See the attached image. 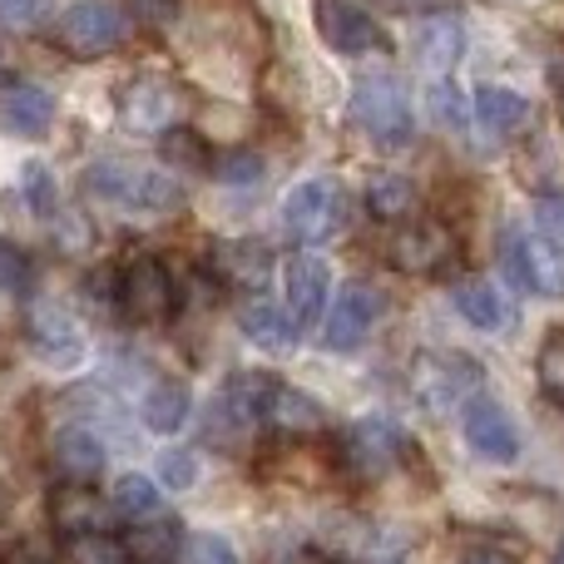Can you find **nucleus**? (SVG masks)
I'll return each mask as SVG.
<instances>
[{"mask_svg": "<svg viewBox=\"0 0 564 564\" xmlns=\"http://www.w3.org/2000/svg\"><path fill=\"white\" fill-rule=\"evenodd\" d=\"M50 0H0V30H15V35H35L50 20Z\"/></svg>", "mask_w": 564, "mask_h": 564, "instance_id": "34", "label": "nucleus"}, {"mask_svg": "<svg viewBox=\"0 0 564 564\" xmlns=\"http://www.w3.org/2000/svg\"><path fill=\"white\" fill-rule=\"evenodd\" d=\"M456 253H460V238L451 234L446 224H436V218H406V224L397 228V238H391V263L416 278H431V273H441V268H451Z\"/></svg>", "mask_w": 564, "mask_h": 564, "instance_id": "12", "label": "nucleus"}, {"mask_svg": "<svg viewBox=\"0 0 564 564\" xmlns=\"http://www.w3.org/2000/svg\"><path fill=\"white\" fill-rule=\"evenodd\" d=\"M25 282H30V258L10 238H0V292H25Z\"/></svg>", "mask_w": 564, "mask_h": 564, "instance_id": "38", "label": "nucleus"}, {"mask_svg": "<svg viewBox=\"0 0 564 564\" xmlns=\"http://www.w3.org/2000/svg\"><path fill=\"white\" fill-rule=\"evenodd\" d=\"M460 564H516V560H510L500 545H466V555H460Z\"/></svg>", "mask_w": 564, "mask_h": 564, "instance_id": "41", "label": "nucleus"}, {"mask_svg": "<svg viewBox=\"0 0 564 564\" xmlns=\"http://www.w3.org/2000/svg\"><path fill=\"white\" fill-rule=\"evenodd\" d=\"M460 431H466V446L476 456L496 460V466H510L520 456V431L510 421V411L490 397H476L466 411H460Z\"/></svg>", "mask_w": 564, "mask_h": 564, "instance_id": "17", "label": "nucleus"}, {"mask_svg": "<svg viewBox=\"0 0 564 564\" xmlns=\"http://www.w3.org/2000/svg\"><path fill=\"white\" fill-rule=\"evenodd\" d=\"M129 555H134V564H169L178 560V545H184V530L174 525V520H144V525H134L124 535Z\"/></svg>", "mask_w": 564, "mask_h": 564, "instance_id": "28", "label": "nucleus"}, {"mask_svg": "<svg viewBox=\"0 0 564 564\" xmlns=\"http://www.w3.org/2000/svg\"><path fill=\"white\" fill-rule=\"evenodd\" d=\"M282 292H288V312L292 322H297V332L317 327L322 312L332 307V268L327 258L317 253H292L288 263H282Z\"/></svg>", "mask_w": 564, "mask_h": 564, "instance_id": "13", "label": "nucleus"}, {"mask_svg": "<svg viewBox=\"0 0 564 564\" xmlns=\"http://www.w3.org/2000/svg\"><path fill=\"white\" fill-rule=\"evenodd\" d=\"M500 268L520 292L535 297H564V248L545 234L506 228L500 234Z\"/></svg>", "mask_w": 564, "mask_h": 564, "instance_id": "4", "label": "nucleus"}, {"mask_svg": "<svg viewBox=\"0 0 564 564\" xmlns=\"http://www.w3.org/2000/svg\"><path fill=\"white\" fill-rule=\"evenodd\" d=\"M115 302L134 327H154V322H169L174 317V278L159 258H129L115 278Z\"/></svg>", "mask_w": 564, "mask_h": 564, "instance_id": "8", "label": "nucleus"}, {"mask_svg": "<svg viewBox=\"0 0 564 564\" xmlns=\"http://www.w3.org/2000/svg\"><path fill=\"white\" fill-rule=\"evenodd\" d=\"M25 337H30V347L50 361V367H79V357H85V332H79V322L50 297L30 302Z\"/></svg>", "mask_w": 564, "mask_h": 564, "instance_id": "14", "label": "nucleus"}, {"mask_svg": "<svg viewBox=\"0 0 564 564\" xmlns=\"http://www.w3.org/2000/svg\"><path fill=\"white\" fill-rule=\"evenodd\" d=\"M466 55V25L456 15H426L416 25V65L431 69L436 79H446Z\"/></svg>", "mask_w": 564, "mask_h": 564, "instance_id": "20", "label": "nucleus"}, {"mask_svg": "<svg viewBox=\"0 0 564 564\" xmlns=\"http://www.w3.org/2000/svg\"><path fill=\"white\" fill-rule=\"evenodd\" d=\"M397 6H406V10H426V6H436V0H397Z\"/></svg>", "mask_w": 564, "mask_h": 564, "instance_id": "43", "label": "nucleus"}, {"mask_svg": "<svg viewBox=\"0 0 564 564\" xmlns=\"http://www.w3.org/2000/svg\"><path fill=\"white\" fill-rule=\"evenodd\" d=\"M470 115H476L480 134L506 139L530 119V99L516 95V89H506V85H480L476 95H470Z\"/></svg>", "mask_w": 564, "mask_h": 564, "instance_id": "23", "label": "nucleus"}, {"mask_svg": "<svg viewBox=\"0 0 564 564\" xmlns=\"http://www.w3.org/2000/svg\"><path fill=\"white\" fill-rule=\"evenodd\" d=\"M159 480H164L169 490H188L198 480V456L194 451H178V446L159 451Z\"/></svg>", "mask_w": 564, "mask_h": 564, "instance_id": "36", "label": "nucleus"}, {"mask_svg": "<svg viewBox=\"0 0 564 564\" xmlns=\"http://www.w3.org/2000/svg\"><path fill=\"white\" fill-rule=\"evenodd\" d=\"M263 426L282 431V436H322L327 431V406L312 391H297L282 377H273V387L263 397Z\"/></svg>", "mask_w": 564, "mask_h": 564, "instance_id": "18", "label": "nucleus"}, {"mask_svg": "<svg viewBox=\"0 0 564 564\" xmlns=\"http://www.w3.org/2000/svg\"><path fill=\"white\" fill-rule=\"evenodd\" d=\"M55 470L65 480L89 486V480L105 470V441H99L89 426H65L55 436Z\"/></svg>", "mask_w": 564, "mask_h": 564, "instance_id": "25", "label": "nucleus"}, {"mask_svg": "<svg viewBox=\"0 0 564 564\" xmlns=\"http://www.w3.org/2000/svg\"><path fill=\"white\" fill-rule=\"evenodd\" d=\"M89 194L105 198V204L124 208V214H149V218H169L184 208V184L164 169H144L129 164V159H105L85 174Z\"/></svg>", "mask_w": 564, "mask_h": 564, "instance_id": "1", "label": "nucleus"}, {"mask_svg": "<svg viewBox=\"0 0 564 564\" xmlns=\"http://www.w3.org/2000/svg\"><path fill=\"white\" fill-rule=\"evenodd\" d=\"M65 564H134L129 545L119 535H79V540H65Z\"/></svg>", "mask_w": 564, "mask_h": 564, "instance_id": "31", "label": "nucleus"}, {"mask_svg": "<svg viewBox=\"0 0 564 564\" xmlns=\"http://www.w3.org/2000/svg\"><path fill=\"white\" fill-rule=\"evenodd\" d=\"M367 214L381 218V224H406L416 214V184L397 169H381V174L367 178Z\"/></svg>", "mask_w": 564, "mask_h": 564, "instance_id": "27", "label": "nucleus"}, {"mask_svg": "<svg viewBox=\"0 0 564 564\" xmlns=\"http://www.w3.org/2000/svg\"><path fill=\"white\" fill-rule=\"evenodd\" d=\"M337 451H341V460H347V470L377 480V476H391V470L406 460L411 441L391 416H357V421H347Z\"/></svg>", "mask_w": 564, "mask_h": 564, "instance_id": "6", "label": "nucleus"}, {"mask_svg": "<svg viewBox=\"0 0 564 564\" xmlns=\"http://www.w3.org/2000/svg\"><path fill=\"white\" fill-rule=\"evenodd\" d=\"M174 564H243V555H238V545L228 535H218V530H194V535H184Z\"/></svg>", "mask_w": 564, "mask_h": 564, "instance_id": "30", "label": "nucleus"}, {"mask_svg": "<svg viewBox=\"0 0 564 564\" xmlns=\"http://www.w3.org/2000/svg\"><path fill=\"white\" fill-rule=\"evenodd\" d=\"M381 292L371 288L367 278H351L332 292V307H327V322H322V347L327 351H357L361 341L371 337V327L381 322Z\"/></svg>", "mask_w": 564, "mask_h": 564, "instance_id": "10", "label": "nucleus"}, {"mask_svg": "<svg viewBox=\"0 0 564 564\" xmlns=\"http://www.w3.org/2000/svg\"><path fill=\"white\" fill-rule=\"evenodd\" d=\"M129 10H134V20H144V25H154V30L178 20V0H129Z\"/></svg>", "mask_w": 564, "mask_h": 564, "instance_id": "40", "label": "nucleus"}, {"mask_svg": "<svg viewBox=\"0 0 564 564\" xmlns=\"http://www.w3.org/2000/svg\"><path fill=\"white\" fill-rule=\"evenodd\" d=\"M426 99H431V115H436L446 129H460V124H466V99H460V89L451 85V79H436Z\"/></svg>", "mask_w": 564, "mask_h": 564, "instance_id": "37", "label": "nucleus"}, {"mask_svg": "<svg viewBox=\"0 0 564 564\" xmlns=\"http://www.w3.org/2000/svg\"><path fill=\"white\" fill-rule=\"evenodd\" d=\"M0 564H50V560L40 555L35 545H10L6 555H0Z\"/></svg>", "mask_w": 564, "mask_h": 564, "instance_id": "42", "label": "nucleus"}, {"mask_svg": "<svg viewBox=\"0 0 564 564\" xmlns=\"http://www.w3.org/2000/svg\"><path fill=\"white\" fill-rule=\"evenodd\" d=\"M164 159H169L174 169H188V174H204V169H214V159H208L204 139H198V134H184V129L164 134Z\"/></svg>", "mask_w": 564, "mask_h": 564, "instance_id": "33", "label": "nucleus"}, {"mask_svg": "<svg viewBox=\"0 0 564 564\" xmlns=\"http://www.w3.org/2000/svg\"><path fill=\"white\" fill-rule=\"evenodd\" d=\"M109 506L115 516H124L129 525H144V520H164V496H159V480H149L144 470H124V476L109 486Z\"/></svg>", "mask_w": 564, "mask_h": 564, "instance_id": "26", "label": "nucleus"}, {"mask_svg": "<svg viewBox=\"0 0 564 564\" xmlns=\"http://www.w3.org/2000/svg\"><path fill=\"white\" fill-rule=\"evenodd\" d=\"M188 411H194V391H188V381H154V387L144 391V401H139V416H144V426L154 431V436H174V431H184Z\"/></svg>", "mask_w": 564, "mask_h": 564, "instance_id": "24", "label": "nucleus"}, {"mask_svg": "<svg viewBox=\"0 0 564 564\" xmlns=\"http://www.w3.org/2000/svg\"><path fill=\"white\" fill-rule=\"evenodd\" d=\"M55 124V95L35 79H0V134L10 139H40Z\"/></svg>", "mask_w": 564, "mask_h": 564, "instance_id": "16", "label": "nucleus"}, {"mask_svg": "<svg viewBox=\"0 0 564 564\" xmlns=\"http://www.w3.org/2000/svg\"><path fill=\"white\" fill-rule=\"evenodd\" d=\"M451 302H456L460 317L480 332H500V327H510V317H516L506 292H500L490 278H460L456 288H451Z\"/></svg>", "mask_w": 564, "mask_h": 564, "instance_id": "22", "label": "nucleus"}, {"mask_svg": "<svg viewBox=\"0 0 564 564\" xmlns=\"http://www.w3.org/2000/svg\"><path fill=\"white\" fill-rule=\"evenodd\" d=\"M351 119L367 139L377 144H406L411 129H416V109H411V95L401 85V75L391 69H371L351 85Z\"/></svg>", "mask_w": 564, "mask_h": 564, "instance_id": "3", "label": "nucleus"}, {"mask_svg": "<svg viewBox=\"0 0 564 564\" xmlns=\"http://www.w3.org/2000/svg\"><path fill=\"white\" fill-rule=\"evenodd\" d=\"M20 194H25V204L35 208L40 218L55 208V178H50V169L40 164V159H30V164L20 169Z\"/></svg>", "mask_w": 564, "mask_h": 564, "instance_id": "35", "label": "nucleus"}, {"mask_svg": "<svg viewBox=\"0 0 564 564\" xmlns=\"http://www.w3.org/2000/svg\"><path fill=\"white\" fill-rule=\"evenodd\" d=\"M55 40L65 55L75 59H105L129 40L124 10H115L109 0H75L65 6V15L55 20Z\"/></svg>", "mask_w": 564, "mask_h": 564, "instance_id": "5", "label": "nucleus"}, {"mask_svg": "<svg viewBox=\"0 0 564 564\" xmlns=\"http://www.w3.org/2000/svg\"><path fill=\"white\" fill-rule=\"evenodd\" d=\"M109 506L95 486H79V480H65V486L50 490V530L59 540H79V535H105L109 530Z\"/></svg>", "mask_w": 564, "mask_h": 564, "instance_id": "15", "label": "nucleus"}, {"mask_svg": "<svg viewBox=\"0 0 564 564\" xmlns=\"http://www.w3.org/2000/svg\"><path fill=\"white\" fill-rule=\"evenodd\" d=\"M535 381L550 401H564V332H550L535 351Z\"/></svg>", "mask_w": 564, "mask_h": 564, "instance_id": "32", "label": "nucleus"}, {"mask_svg": "<svg viewBox=\"0 0 564 564\" xmlns=\"http://www.w3.org/2000/svg\"><path fill=\"white\" fill-rule=\"evenodd\" d=\"M341 224V188L327 174H312L282 198V228L297 248H317Z\"/></svg>", "mask_w": 564, "mask_h": 564, "instance_id": "7", "label": "nucleus"}, {"mask_svg": "<svg viewBox=\"0 0 564 564\" xmlns=\"http://www.w3.org/2000/svg\"><path fill=\"white\" fill-rule=\"evenodd\" d=\"M480 387H486V367L466 351H416L411 357V391L431 416H451V411L470 406Z\"/></svg>", "mask_w": 564, "mask_h": 564, "instance_id": "2", "label": "nucleus"}, {"mask_svg": "<svg viewBox=\"0 0 564 564\" xmlns=\"http://www.w3.org/2000/svg\"><path fill=\"white\" fill-rule=\"evenodd\" d=\"M214 273L243 297H258L268 288V273H273V248L263 238H228L214 248Z\"/></svg>", "mask_w": 564, "mask_h": 564, "instance_id": "19", "label": "nucleus"}, {"mask_svg": "<svg viewBox=\"0 0 564 564\" xmlns=\"http://www.w3.org/2000/svg\"><path fill=\"white\" fill-rule=\"evenodd\" d=\"M312 25H317V40L332 55H371V50L387 45L377 15L361 10L357 0H312Z\"/></svg>", "mask_w": 564, "mask_h": 564, "instance_id": "11", "label": "nucleus"}, {"mask_svg": "<svg viewBox=\"0 0 564 564\" xmlns=\"http://www.w3.org/2000/svg\"><path fill=\"white\" fill-rule=\"evenodd\" d=\"M214 178L224 188H258L268 178V159L248 144H234L224 154H214Z\"/></svg>", "mask_w": 564, "mask_h": 564, "instance_id": "29", "label": "nucleus"}, {"mask_svg": "<svg viewBox=\"0 0 564 564\" xmlns=\"http://www.w3.org/2000/svg\"><path fill=\"white\" fill-rule=\"evenodd\" d=\"M238 327H243L248 341H258V347H268V351H288L292 341H297V322H292V312L278 307V302H268L263 292L238 302Z\"/></svg>", "mask_w": 564, "mask_h": 564, "instance_id": "21", "label": "nucleus"}, {"mask_svg": "<svg viewBox=\"0 0 564 564\" xmlns=\"http://www.w3.org/2000/svg\"><path fill=\"white\" fill-rule=\"evenodd\" d=\"M184 109H188L184 89L164 75H139L119 89V124L129 134H174Z\"/></svg>", "mask_w": 564, "mask_h": 564, "instance_id": "9", "label": "nucleus"}, {"mask_svg": "<svg viewBox=\"0 0 564 564\" xmlns=\"http://www.w3.org/2000/svg\"><path fill=\"white\" fill-rule=\"evenodd\" d=\"M535 234L564 243V194H535Z\"/></svg>", "mask_w": 564, "mask_h": 564, "instance_id": "39", "label": "nucleus"}]
</instances>
